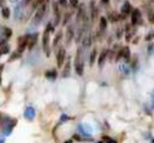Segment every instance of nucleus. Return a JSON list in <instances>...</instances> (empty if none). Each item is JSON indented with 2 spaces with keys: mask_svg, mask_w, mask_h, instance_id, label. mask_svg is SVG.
I'll list each match as a JSON object with an SVG mask.
<instances>
[{
  "mask_svg": "<svg viewBox=\"0 0 154 143\" xmlns=\"http://www.w3.org/2000/svg\"><path fill=\"white\" fill-rule=\"evenodd\" d=\"M0 55H1V53H0Z\"/></svg>",
  "mask_w": 154,
  "mask_h": 143,
  "instance_id": "35",
  "label": "nucleus"
},
{
  "mask_svg": "<svg viewBox=\"0 0 154 143\" xmlns=\"http://www.w3.org/2000/svg\"><path fill=\"white\" fill-rule=\"evenodd\" d=\"M23 9H24V4H19L15 8V19H20L23 16Z\"/></svg>",
  "mask_w": 154,
  "mask_h": 143,
  "instance_id": "10",
  "label": "nucleus"
},
{
  "mask_svg": "<svg viewBox=\"0 0 154 143\" xmlns=\"http://www.w3.org/2000/svg\"><path fill=\"white\" fill-rule=\"evenodd\" d=\"M73 35H74V33H73V29L72 28H68V32H66V41H69L72 40V38H73Z\"/></svg>",
  "mask_w": 154,
  "mask_h": 143,
  "instance_id": "14",
  "label": "nucleus"
},
{
  "mask_svg": "<svg viewBox=\"0 0 154 143\" xmlns=\"http://www.w3.org/2000/svg\"><path fill=\"white\" fill-rule=\"evenodd\" d=\"M122 30H118V33H116V36H118V38H120V36H122Z\"/></svg>",
  "mask_w": 154,
  "mask_h": 143,
  "instance_id": "29",
  "label": "nucleus"
},
{
  "mask_svg": "<svg viewBox=\"0 0 154 143\" xmlns=\"http://www.w3.org/2000/svg\"><path fill=\"white\" fill-rule=\"evenodd\" d=\"M49 32L48 29H45L44 34H43V49L45 54H47V57L50 55V48H49Z\"/></svg>",
  "mask_w": 154,
  "mask_h": 143,
  "instance_id": "3",
  "label": "nucleus"
},
{
  "mask_svg": "<svg viewBox=\"0 0 154 143\" xmlns=\"http://www.w3.org/2000/svg\"><path fill=\"white\" fill-rule=\"evenodd\" d=\"M107 19L105 18H104V16H100V29H102V30H104V29H105L107 28Z\"/></svg>",
  "mask_w": 154,
  "mask_h": 143,
  "instance_id": "18",
  "label": "nucleus"
},
{
  "mask_svg": "<svg viewBox=\"0 0 154 143\" xmlns=\"http://www.w3.org/2000/svg\"><path fill=\"white\" fill-rule=\"evenodd\" d=\"M98 143H105V142H103V141H102V142H98Z\"/></svg>",
  "mask_w": 154,
  "mask_h": 143,
  "instance_id": "33",
  "label": "nucleus"
},
{
  "mask_svg": "<svg viewBox=\"0 0 154 143\" xmlns=\"http://www.w3.org/2000/svg\"><path fill=\"white\" fill-rule=\"evenodd\" d=\"M64 59H65V49L61 48V49H59V52L56 54V63H58V67H59V68L63 65Z\"/></svg>",
  "mask_w": 154,
  "mask_h": 143,
  "instance_id": "5",
  "label": "nucleus"
},
{
  "mask_svg": "<svg viewBox=\"0 0 154 143\" xmlns=\"http://www.w3.org/2000/svg\"><path fill=\"white\" fill-rule=\"evenodd\" d=\"M65 143H72V142H70V141H68V142H65Z\"/></svg>",
  "mask_w": 154,
  "mask_h": 143,
  "instance_id": "32",
  "label": "nucleus"
},
{
  "mask_svg": "<svg viewBox=\"0 0 154 143\" xmlns=\"http://www.w3.org/2000/svg\"><path fill=\"white\" fill-rule=\"evenodd\" d=\"M130 16H132V24L133 25H137L139 23V20H140V11L138 9H134L132 13H130Z\"/></svg>",
  "mask_w": 154,
  "mask_h": 143,
  "instance_id": "6",
  "label": "nucleus"
},
{
  "mask_svg": "<svg viewBox=\"0 0 154 143\" xmlns=\"http://www.w3.org/2000/svg\"><path fill=\"white\" fill-rule=\"evenodd\" d=\"M132 11H133V9H132V4L129 3V1H125V3L123 4L122 9H120V13L123 14V16H125V15H128V14H130Z\"/></svg>",
  "mask_w": 154,
  "mask_h": 143,
  "instance_id": "7",
  "label": "nucleus"
},
{
  "mask_svg": "<svg viewBox=\"0 0 154 143\" xmlns=\"http://www.w3.org/2000/svg\"><path fill=\"white\" fill-rule=\"evenodd\" d=\"M36 38H38V35H36V34L29 35V39H28V48H29V49H33V48H34V45H35V43H36Z\"/></svg>",
  "mask_w": 154,
  "mask_h": 143,
  "instance_id": "9",
  "label": "nucleus"
},
{
  "mask_svg": "<svg viewBox=\"0 0 154 143\" xmlns=\"http://www.w3.org/2000/svg\"><path fill=\"white\" fill-rule=\"evenodd\" d=\"M148 18H149V20H151V22H154V15H153V13H149V14H148Z\"/></svg>",
  "mask_w": 154,
  "mask_h": 143,
  "instance_id": "27",
  "label": "nucleus"
},
{
  "mask_svg": "<svg viewBox=\"0 0 154 143\" xmlns=\"http://www.w3.org/2000/svg\"><path fill=\"white\" fill-rule=\"evenodd\" d=\"M11 36V29H9V28H5L4 29V39H8V38H10Z\"/></svg>",
  "mask_w": 154,
  "mask_h": 143,
  "instance_id": "16",
  "label": "nucleus"
},
{
  "mask_svg": "<svg viewBox=\"0 0 154 143\" xmlns=\"http://www.w3.org/2000/svg\"><path fill=\"white\" fill-rule=\"evenodd\" d=\"M33 114H34L33 109H31V108H30V109H28V111H26V116H33Z\"/></svg>",
  "mask_w": 154,
  "mask_h": 143,
  "instance_id": "28",
  "label": "nucleus"
},
{
  "mask_svg": "<svg viewBox=\"0 0 154 143\" xmlns=\"http://www.w3.org/2000/svg\"><path fill=\"white\" fill-rule=\"evenodd\" d=\"M152 143H154V141H153V142H152Z\"/></svg>",
  "mask_w": 154,
  "mask_h": 143,
  "instance_id": "34",
  "label": "nucleus"
},
{
  "mask_svg": "<svg viewBox=\"0 0 154 143\" xmlns=\"http://www.w3.org/2000/svg\"><path fill=\"white\" fill-rule=\"evenodd\" d=\"M45 11H47V3H43L38 6V10H36L35 15H34V19H33V24L34 25H38L41 20H43L44 15H45Z\"/></svg>",
  "mask_w": 154,
  "mask_h": 143,
  "instance_id": "1",
  "label": "nucleus"
},
{
  "mask_svg": "<svg viewBox=\"0 0 154 143\" xmlns=\"http://www.w3.org/2000/svg\"><path fill=\"white\" fill-rule=\"evenodd\" d=\"M45 75H47V78H52V79H54V78H56V72H55V70L47 72V73H45Z\"/></svg>",
  "mask_w": 154,
  "mask_h": 143,
  "instance_id": "20",
  "label": "nucleus"
},
{
  "mask_svg": "<svg viewBox=\"0 0 154 143\" xmlns=\"http://www.w3.org/2000/svg\"><path fill=\"white\" fill-rule=\"evenodd\" d=\"M95 57H97V50L94 49L93 52H91V54H90V64H93V63H94Z\"/></svg>",
  "mask_w": 154,
  "mask_h": 143,
  "instance_id": "23",
  "label": "nucleus"
},
{
  "mask_svg": "<svg viewBox=\"0 0 154 143\" xmlns=\"http://www.w3.org/2000/svg\"><path fill=\"white\" fill-rule=\"evenodd\" d=\"M102 3H104V4H107V3H109V0H100Z\"/></svg>",
  "mask_w": 154,
  "mask_h": 143,
  "instance_id": "30",
  "label": "nucleus"
},
{
  "mask_svg": "<svg viewBox=\"0 0 154 143\" xmlns=\"http://www.w3.org/2000/svg\"><path fill=\"white\" fill-rule=\"evenodd\" d=\"M1 14H3V16H4L5 19L9 18V16H10V10H9V8H3Z\"/></svg>",
  "mask_w": 154,
  "mask_h": 143,
  "instance_id": "15",
  "label": "nucleus"
},
{
  "mask_svg": "<svg viewBox=\"0 0 154 143\" xmlns=\"http://www.w3.org/2000/svg\"><path fill=\"white\" fill-rule=\"evenodd\" d=\"M3 3H4V0H0V6L3 5Z\"/></svg>",
  "mask_w": 154,
  "mask_h": 143,
  "instance_id": "31",
  "label": "nucleus"
},
{
  "mask_svg": "<svg viewBox=\"0 0 154 143\" xmlns=\"http://www.w3.org/2000/svg\"><path fill=\"white\" fill-rule=\"evenodd\" d=\"M90 9H91V11H90V15H91V18H95L97 16V10H95V6H94V3H90Z\"/></svg>",
  "mask_w": 154,
  "mask_h": 143,
  "instance_id": "17",
  "label": "nucleus"
},
{
  "mask_svg": "<svg viewBox=\"0 0 154 143\" xmlns=\"http://www.w3.org/2000/svg\"><path fill=\"white\" fill-rule=\"evenodd\" d=\"M103 142H105V143H116L114 139H111V138L108 137V136H103Z\"/></svg>",
  "mask_w": 154,
  "mask_h": 143,
  "instance_id": "22",
  "label": "nucleus"
},
{
  "mask_svg": "<svg viewBox=\"0 0 154 143\" xmlns=\"http://www.w3.org/2000/svg\"><path fill=\"white\" fill-rule=\"evenodd\" d=\"M120 53H122V58H124L127 62H129V59H130V50H129V48L123 47L120 49Z\"/></svg>",
  "mask_w": 154,
  "mask_h": 143,
  "instance_id": "8",
  "label": "nucleus"
},
{
  "mask_svg": "<svg viewBox=\"0 0 154 143\" xmlns=\"http://www.w3.org/2000/svg\"><path fill=\"white\" fill-rule=\"evenodd\" d=\"M153 36H154V34H153V33H151L149 35L145 36V40H152V39H153Z\"/></svg>",
  "mask_w": 154,
  "mask_h": 143,
  "instance_id": "26",
  "label": "nucleus"
},
{
  "mask_svg": "<svg viewBox=\"0 0 154 143\" xmlns=\"http://www.w3.org/2000/svg\"><path fill=\"white\" fill-rule=\"evenodd\" d=\"M60 39H61V33H58L56 36H55V39H54V41H53V45H54V47H56V45H58V41H59Z\"/></svg>",
  "mask_w": 154,
  "mask_h": 143,
  "instance_id": "21",
  "label": "nucleus"
},
{
  "mask_svg": "<svg viewBox=\"0 0 154 143\" xmlns=\"http://www.w3.org/2000/svg\"><path fill=\"white\" fill-rule=\"evenodd\" d=\"M83 68H84V64H83V59H82V50H78L75 59V70L79 75H83Z\"/></svg>",
  "mask_w": 154,
  "mask_h": 143,
  "instance_id": "2",
  "label": "nucleus"
},
{
  "mask_svg": "<svg viewBox=\"0 0 154 143\" xmlns=\"http://www.w3.org/2000/svg\"><path fill=\"white\" fill-rule=\"evenodd\" d=\"M28 39H29V35L19 38V40H18V53L22 54L24 52V49L28 47Z\"/></svg>",
  "mask_w": 154,
  "mask_h": 143,
  "instance_id": "4",
  "label": "nucleus"
},
{
  "mask_svg": "<svg viewBox=\"0 0 154 143\" xmlns=\"http://www.w3.org/2000/svg\"><path fill=\"white\" fill-rule=\"evenodd\" d=\"M90 44H91V39H90L89 35H86L84 38V40H83V45H84V48H88Z\"/></svg>",
  "mask_w": 154,
  "mask_h": 143,
  "instance_id": "13",
  "label": "nucleus"
},
{
  "mask_svg": "<svg viewBox=\"0 0 154 143\" xmlns=\"http://www.w3.org/2000/svg\"><path fill=\"white\" fill-rule=\"evenodd\" d=\"M53 9H54V14H55V25H56L59 24V20H60V11H59V8H58V3L53 4Z\"/></svg>",
  "mask_w": 154,
  "mask_h": 143,
  "instance_id": "11",
  "label": "nucleus"
},
{
  "mask_svg": "<svg viewBox=\"0 0 154 143\" xmlns=\"http://www.w3.org/2000/svg\"><path fill=\"white\" fill-rule=\"evenodd\" d=\"M107 55H108V50H103L102 54L99 55V58H98V64L100 65V67H103L104 62H105V59H107Z\"/></svg>",
  "mask_w": 154,
  "mask_h": 143,
  "instance_id": "12",
  "label": "nucleus"
},
{
  "mask_svg": "<svg viewBox=\"0 0 154 143\" xmlns=\"http://www.w3.org/2000/svg\"><path fill=\"white\" fill-rule=\"evenodd\" d=\"M59 4L60 5H63V6H66L68 5V0H59Z\"/></svg>",
  "mask_w": 154,
  "mask_h": 143,
  "instance_id": "25",
  "label": "nucleus"
},
{
  "mask_svg": "<svg viewBox=\"0 0 154 143\" xmlns=\"http://www.w3.org/2000/svg\"><path fill=\"white\" fill-rule=\"evenodd\" d=\"M69 72H70V63L68 62L66 63V65H65V68H64V72H63V77H68Z\"/></svg>",
  "mask_w": 154,
  "mask_h": 143,
  "instance_id": "19",
  "label": "nucleus"
},
{
  "mask_svg": "<svg viewBox=\"0 0 154 143\" xmlns=\"http://www.w3.org/2000/svg\"><path fill=\"white\" fill-rule=\"evenodd\" d=\"M69 4L72 5L73 8H77L78 4H79V0H69Z\"/></svg>",
  "mask_w": 154,
  "mask_h": 143,
  "instance_id": "24",
  "label": "nucleus"
}]
</instances>
